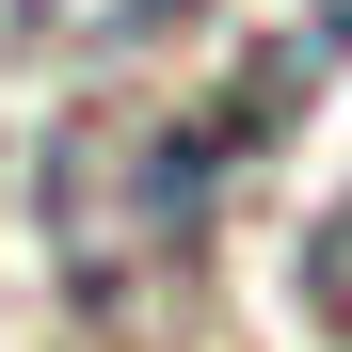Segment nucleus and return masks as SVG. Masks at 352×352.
<instances>
[{
  "mask_svg": "<svg viewBox=\"0 0 352 352\" xmlns=\"http://www.w3.org/2000/svg\"><path fill=\"white\" fill-rule=\"evenodd\" d=\"M288 96H305V65H241V80L192 96V112H80V129H48L32 208H48L65 288H80V305H129V288L192 272L208 208H224V176L288 129Z\"/></svg>",
  "mask_w": 352,
  "mask_h": 352,
  "instance_id": "obj_1",
  "label": "nucleus"
},
{
  "mask_svg": "<svg viewBox=\"0 0 352 352\" xmlns=\"http://www.w3.org/2000/svg\"><path fill=\"white\" fill-rule=\"evenodd\" d=\"M208 0H16V48H65V65H112V48H160L192 32Z\"/></svg>",
  "mask_w": 352,
  "mask_h": 352,
  "instance_id": "obj_2",
  "label": "nucleus"
},
{
  "mask_svg": "<svg viewBox=\"0 0 352 352\" xmlns=\"http://www.w3.org/2000/svg\"><path fill=\"white\" fill-rule=\"evenodd\" d=\"M305 320H320V336L352 352V192L320 208V241H305Z\"/></svg>",
  "mask_w": 352,
  "mask_h": 352,
  "instance_id": "obj_3",
  "label": "nucleus"
}]
</instances>
